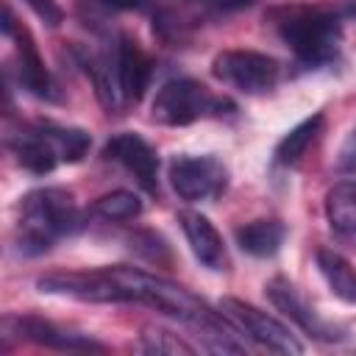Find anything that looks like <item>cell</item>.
I'll return each instance as SVG.
<instances>
[{
    "mask_svg": "<svg viewBox=\"0 0 356 356\" xmlns=\"http://www.w3.org/2000/svg\"><path fill=\"white\" fill-rule=\"evenodd\" d=\"M178 222L184 228V236H186L195 259L203 267H209V270H225L228 253H225L222 236L211 225V220L206 214H200V211H181L178 214Z\"/></svg>",
    "mask_w": 356,
    "mask_h": 356,
    "instance_id": "cell-10",
    "label": "cell"
},
{
    "mask_svg": "<svg viewBox=\"0 0 356 356\" xmlns=\"http://www.w3.org/2000/svg\"><path fill=\"white\" fill-rule=\"evenodd\" d=\"M117 78H120V92L125 103H136L150 81V58L145 56V50L131 39V36H120L117 47Z\"/></svg>",
    "mask_w": 356,
    "mask_h": 356,
    "instance_id": "cell-12",
    "label": "cell"
},
{
    "mask_svg": "<svg viewBox=\"0 0 356 356\" xmlns=\"http://www.w3.org/2000/svg\"><path fill=\"white\" fill-rule=\"evenodd\" d=\"M220 312L256 345H261L267 350H275V353H292V356L303 353V345L295 339V334L281 320L256 309L253 303H245L239 298H222Z\"/></svg>",
    "mask_w": 356,
    "mask_h": 356,
    "instance_id": "cell-4",
    "label": "cell"
},
{
    "mask_svg": "<svg viewBox=\"0 0 356 356\" xmlns=\"http://www.w3.org/2000/svg\"><path fill=\"white\" fill-rule=\"evenodd\" d=\"M81 225V211L67 189L47 186L28 192L19 209L17 242L22 253H42Z\"/></svg>",
    "mask_w": 356,
    "mask_h": 356,
    "instance_id": "cell-1",
    "label": "cell"
},
{
    "mask_svg": "<svg viewBox=\"0 0 356 356\" xmlns=\"http://www.w3.org/2000/svg\"><path fill=\"white\" fill-rule=\"evenodd\" d=\"M97 6H106V8H114V11H139L147 6V0H92Z\"/></svg>",
    "mask_w": 356,
    "mask_h": 356,
    "instance_id": "cell-24",
    "label": "cell"
},
{
    "mask_svg": "<svg viewBox=\"0 0 356 356\" xmlns=\"http://www.w3.org/2000/svg\"><path fill=\"white\" fill-rule=\"evenodd\" d=\"M267 298H270V303L278 309V312H284L292 323H298L306 334H312L314 339H339L342 334L331 325V323H325L306 300H303V295L295 289V284H289L286 278H273L267 286Z\"/></svg>",
    "mask_w": 356,
    "mask_h": 356,
    "instance_id": "cell-9",
    "label": "cell"
},
{
    "mask_svg": "<svg viewBox=\"0 0 356 356\" xmlns=\"http://www.w3.org/2000/svg\"><path fill=\"white\" fill-rule=\"evenodd\" d=\"M39 292L67 295L89 303H122V295L106 270L100 273H50L36 281Z\"/></svg>",
    "mask_w": 356,
    "mask_h": 356,
    "instance_id": "cell-7",
    "label": "cell"
},
{
    "mask_svg": "<svg viewBox=\"0 0 356 356\" xmlns=\"http://www.w3.org/2000/svg\"><path fill=\"white\" fill-rule=\"evenodd\" d=\"M28 6H31L47 25H58V22H61V11H58V6H56L53 0H28Z\"/></svg>",
    "mask_w": 356,
    "mask_h": 356,
    "instance_id": "cell-23",
    "label": "cell"
},
{
    "mask_svg": "<svg viewBox=\"0 0 356 356\" xmlns=\"http://www.w3.org/2000/svg\"><path fill=\"white\" fill-rule=\"evenodd\" d=\"M281 36L303 64L317 67V64L331 61L339 53L342 28L337 17L312 11V14H298L286 19L281 25Z\"/></svg>",
    "mask_w": 356,
    "mask_h": 356,
    "instance_id": "cell-3",
    "label": "cell"
},
{
    "mask_svg": "<svg viewBox=\"0 0 356 356\" xmlns=\"http://www.w3.org/2000/svg\"><path fill=\"white\" fill-rule=\"evenodd\" d=\"M222 108H228V100L214 97L192 78L167 81L153 97V120L161 125H189L200 117L220 114Z\"/></svg>",
    "mask_w": 356,
    "mask_h": 356,
    "instance_id": "cell-2",
    "label": "cell"
},
{
    "mask_svg": "<svg viewBox=\"0 0 356 356\" xmlns=\"http://www.w3.org/2000/svg\"><path fill=\"white\" fill-rule=\"evenodd\" d=\"M142 350L159 353V356H178V353L192 356V353H195L192 345H186L178 334L164 331V328H145V331H142Z\"/></svg>",
    "mask_w": 356,
    "mask_h": 356,
    "instance_id": "cell-21",
    "label": "cell"
},
{
    "mask_svg": "<svg viewBox=\"0 0 356 356\" xmlns=\"http://www.w3.org/2000/svg\"><path fill=\"white\" fill-rule=\"evenodd\" d=\"M6 323L14 325V331L22 337V339H31V342H39V345H47V348H58V350H103L100 342L95 339H86L81 334H70L42 317H33V314H25V317H8Z\"/></svg>",
    "mask_w": 356,
    "mask_h": 356,
    "instance_id": "cell-11",
    "label": "cell"
},
{
    "mask_svg": "<svg viewBox=\"0 0 356 356\" xmlns=\"http://www.w3.org/2000/svg\"><path fill=\"white\" fill-rule=\"evenodd\" d=\"M317 267L328 284V289L345 303L356 306V270L334 250H317Z\"/></svg>",
    "mask_w": 356,
    "mask_h": 356,
    "instance_id": "cell-17",
    "label": "cell"
},
{
    "mask_svg": "<svg viewBox=\"0 0 356 356\" xmlns=\"http://www.w3.org/2000/svg\"><path fill=\"white\" fill-rule=\"evenodd\" d=\"M284 236H286V228L278 220H253L236 228V245L256 259L273 256L281 248Z\"/></svg>",
    "mask_w": 356,
    "mask_h": 356,
    "instance_id": "cell-15",
    "label": "cell"
},
{
    "mask_svg": "<svg viewBox=\"0 0 356 356\" xmlns=\"http://www.w3.org/2000/svg\"><path fill=\"white\" fill-rule=\"evenodd\" d=\"M211 72L217 81H222L239 92L259 95L278 83L281 67L273 56H264L256 50H225L214 58Z\"/></svg>",
    "mask_w": 356,
    "mask_h": 356,
    "instance_id": "cell-5",
    "label": "cell"
},
{
    "mask_svg": "<svg viewBox=\"0 0 356 356\" xmlns=\"http://www.w3.org/2000/svg\"><path fill=\"white\" fill-rule=\"evenodd\" d=\"M3 31L17 36V53H19V81H22V86H25L31 95H36V97H56V95H53V81H50V72L44 70V64H42V58H39V53H36L33 42H31V36H28L25 31H17V28H14V19H11V14H8V11H6Z\"/></svg>",
    "mask_w": 356,
    "mask_h": 356,
    "instance_id": "cell-13",
    "label": "cell"
},
{
    "mask_svg": "<svg viewBox=\"0 0 356 356\" xmlns=\"http://www.w3.org/2000/svg\"><path fill=\"white\" fill-rule=\"evenodd\" d=\"M325 217L337 234H356V181H339L328 189Z\"/></svg>",
    "mask_w": 356,
    "mask_h": 356,
    "instance_id": "cell-16",
    "label": "cell"
},
{
    "mask_svg": "<svg viewBox=\"0 0 356 356\" xmlns=\"http://www.w3.org/2000/svg\"><path fill=\"white\" fill-rule=\"evenodd\" d=\"M337 167L342 172H350L356 175V125L350 128V134L345 136L342 147H339V156H337Z\"/></svg>",
    "mask_w": 356,
    "mask_h": 356,
    "instance_id": "cell-22",
    "label": "cell"
},
{
    "mask_svg": "<svg viewBox=\"0 0 356 356\" xmlns=\"http://www.w3.org/2000/svg\"><path fill=\"white\" fill-rule=\"evenodd\" d=\"M92 211L103 220H114V222H125V220H134L139 217L142 211V200L128 192V189H114V192H106L100 195L95 203H92Z\"/></svg>",
    "mask_w": 356,
    "mask_h": 356,
    "instance_id": "cell-19",
    "label": "cell"
},
{
    "mask_svg": "<svg viewBox=\"0 0 356 356\" xmlns=\"http://www.w3.org/2000/svg\"><path fill=\"white\" fill-rule=\"evenodd\" d=\"M11 150H14L17 161H19L25 170L36 172V175L50 172V170L61 161L58 153H56V147H53V139H50V134H47V125L31 128V131H19V134L11 139Z\"/></svg>",
    "mask_w": 356,
    "mask_h": 356,
    "instance_id": "cell-14",
    "label": "cell"
},
{
    "mask_svg": "<svg viewBox=\"0 0 356 356\" xmlns=\"http://www.w3.org/2000/svg\"><path fill=\"white\" fill-rule=\"evenodd\" d=\"M323 128V114H314V117H306L303 122H298L295 128H289L281 142L275 145V161L289 167V164H298L303 159V153L309 150V145L317 139Z\"/></svg>",
    "mask_w": 356,
    "mask_h": 356,
    "instance_id": "cell-18",
    "label": "cell"
},
{
    "mask_svg": "<svg viewBox=\"0 0 356 356\" xmlns=\"http://www.w3.org/2000/svg\"><path fill=\"white\" fill-rule=\"evenodd\" d=\"M170 184L181 200H209L225 189L228 170L214 156H175L170 161Z\"/></svg>",
    "mask_w": 356,
    "mask_h": 356,
    "instance_id": "cell-6",
    "label": "cell"
},
{
    "mask_svg": "<svg viewBox=\"0 0 356 356\" xmlns=\"http://www.w3.org/2000/svg\"><path fill=\"white\" fill-rule=\"evenodd\" d=\"M103 156L111 161H120L147 192L159 189V156L156 150L136 134H117L106 142Z\"/></svg>",
    "mask_w": 356,
    "mask_h": 356,
    "instance_id": "cell-8",
    "label": "cell"
},
{
    "mask_svg": "<svg viewBox=\"0 0 356 356\" xmlns=\"http://www.w3.org/2000/svg\"><path fill=\"white\" fill-rule=\"evenodd\" d=\"M47 134L53 139V147L58 153L61 161H81L89 150V134L81 131V128H56V125H47Z\"/></svg>",
    "mask_w": 356,
    "mask_h": 356,
    "instance_id": "cell-20",
    "label": "cell"
}]
</instances>
